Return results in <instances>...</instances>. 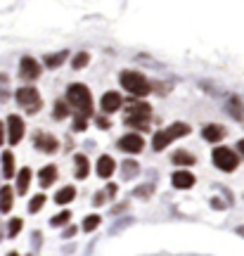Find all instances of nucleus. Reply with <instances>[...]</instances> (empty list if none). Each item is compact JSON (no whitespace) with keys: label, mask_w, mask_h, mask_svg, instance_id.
Segmentation results:
<instances>
[{"label":"nucleus","mask_w":244,"mask_h":256,"mask_svg":"<svg viewBox=\"0 0 244 256\" xmlns=\"http://www.w3.org/2000/svg\"><path fill=\"white\" fill-rule=\"evenodd\" d=\"M88 60H90V55H88V53H78L71 64H74V69H83L85 64H88Z\"/></svg>","instance_id":"nucleus-28"},{"label":"nucleus","mask_w":244,"mask_h":256,"mask_svg":"<svg viewBox=\"0 0 244 256\" xmlns=\"http://www.w3.org/2000/svg\"><path fill=\"white\" fill-rule=\"evenodd\" d=\"M100 221H102V218H100L97 213H93V216H85V218H83V230H85V233H93L97 225H100Z\"/></svg>","instance_id":"nucleus-22"},{"label":"nucleus","mask_w":244,"mask_h":256,"mask_svg":"<svg viewBox=\"0 0 244 256\" xmlns=\"http://www.w3.org/2000/svg\"><path fill=\"white\" fill-rule=\"evenodd\" d=\"M66 100H69V105H74L78 109V114L81 117H90V112H93V95H90V88L83 83H71L69 85V90H66Z\"/></svg>","instance_id":"nucleus-1"},{"label":"nucleus","mask_w":244,"mask_h":256,"mask_svg":"<svg viewBox=\"0 0 244 256\" xmlns=\"http://www.w3.org/2000/svg\"><path fill=\"white\" fill-rule=\"evenodd\" d=\"M204 140H209V142H218V140L225 138V128L218 126V124H209V126L202 130Z\"/></svg>","instance_id":"nucleus-15"},{"label":"nucleus","mask_w":244,"mask_h":256,"mask_svg":"<svg viewBox=\"0 0 244 256\" xmlns=\"http://www.w3.org/2000/svg\"><path fill=\"white\" fill-rule=\"evenodd\" d=\"M43 204H45V194H36L31 202H29V211H31V213H38V211H41Z\"/></svg>","instance_id":"nucleus-25"},{"label":"nucleus","mask_w":244,"mask_h":256,"mask_svg":"<svg viewBox=\"0 0 244 256\" xmlns=\"http://www.w3.org/2000/svg\"><path fill=\"white\" fill-rule=\"evenodd\" d=\"M12 204H14V192H12L10 185H2V188H0V211L10 213Z\"/></svg>","instance_id":"nucleus-14"},{"label":"nucleus","mask_w":244,"mask_h":256,"mask_svg":"<svg viewBox=\"0 0 244 256\" xmlns=\"http://www.w3.org/2000/svg\"><path fill=\"white\" fill-rule=\"evenodd\" d=\"M114 194H117V185L112 183V185H109V197H114Z\"/></svg>","instance_id":"nucleus-32"},{"label":"nucleus","mask_w":244,"mask_h":256,"mask_svg":"<svg viewBox=\"0 0 244 256\" xmlns=\"http://www.w3.org/2000/svg\"><path fill=\"white\" fill-rule=\"evenodd\" d=\"M2 176H5V178H12V176H14V154H12L10 149L2 152Z\"/></svg>","instance_id":"nucleus-19"},{"label":"nucleus","mask_w":244,"mask_h":256,"mask_svg":"<svg viewBox=\"0 0 244 256\" xmlns=\"http://www.w3.org/2000/svg\"><path fill=\"white\" fill-rule=\"evenodd\" d=\"M57 181V166H43L41 169V188H50Z\"/></svg>","instance_id":"nucleus-16"},{"label":"nucleus","mask_w":244,"mask_h":256,"mask_svg":"<svg viewBox=\"0 0 244 256\" xmlns=\"http://www.w3.org/2000/svg\"><path fill=\"white\" fill-rule=\"evenodd\" d=\"M173 164H178V166H192V164H194V157H192L190 152H176V154H173Z\"/></svg>","instance_id":"nucleus-21"},{"label":"nucleus","mask_w":244,"mask_h":256,"mask_svg":"<svg viewBox=\"0 0 244 256\" xmlns=\"http://www.w3.org/2000/svg\"><path fill=\"white\" fill-rule=\"evenodd\" d=\"M2 140H5V124L0 121V145H2Z\"/></svg>","instance_id":"nucleus-31"},{"label":"nucleus","mask_w":244,"mask_h":256,"mask_svg":"<svg viewBox=\"0 0 244 256\" xmlns=\"http://www.w3.org/2000/svg\"><path fill=\"white\" fill-rule=\"evenodd\" d=\"M66 117H69V107H66V102H64V100L55 102V119H66Z\"/></svg>","instance_id":"nucleus-24"},{"label":"nucleus","mask_w":244,"mask_h":256,"mask_svg":"<svg viewBox=\"0 0 244 256\" xmlns=\"http://www.w3.org/2000/svg\"><path fill=\"white\" fill-rule=\"evenodd\" d=\"M29 183H31V169H21L17 176V192L26 194L29 192Z\"/></svg>","instance_id":"nucleus-17"},{"label":"nucleus","mask_w":244,"mask_h":256,"mask_svg":"<svg viewBox=\"0 0 244 256\" xmlns=\"http://www.w3.org/2000/svg\"><path fill=\"white\" fill-rule=\"evenodd\" d=\"M19 76L26 81H36L41 76V64L36 62L33 57H21L19 62Z\"/></svg>","instance_id":"nucleus-9"},{"label":"nucleus","mask_w":244,"mask_h":256,"mask_svg":"<svg viewBox=\"0 0 244 256\" xmlns=\"http://www.w3.org/2000/svg\"><path fill=\"white\" fill-rule=\"evenodd\" d=\"M237 161H240V157H237L235 149H230V147L213 149V164L221 171H225V173H233V171L237 169Z\"/></svg>","instance_id":"nucleus-6"},{"label":"nucleus","mask_w":244,"mask_h":256,"mask_svg":"<svg viewBox=\"0 0 244 256\" xmlns=\"http://www.w3.org/2000/svg\"><path fill=\"white\" fill-rule=\"evenodd\" d=\"M114 166H117L114 159H112L109 154H102V157L97 159V176H100V178H109V176L114 173Z\"/></svg>","instance_id":"nucleus-13"},{"label":"nucleus","mask_w":244,"mask_h":256,"mask_svg":"<svg viewBox=\"0 0 244 256\" xmlns=\"http://www.w3.org/2000/svg\"><path fill=\"white\" fill-rule=\"evenodd\" d=\"M119 149L126 152V154H138L145 149V140L140 133H126L123 138L119 140Z\"/></svg>","instance_id":"nucleus-7"},{"label":"nucleus","mask_w":244,"mask_h":256,"mask_svg":"<svg viewBox=\"0 0 244 256\" xmlns=\"http://www.w3.org/2000/svg\"><path fill=\"white\" fill-rule=\"evenodd\" d=\"M97 126H100V128H109V119L100 117V119H97Z\"/></svg>","instance_id":"nucleus-30"},{"label":"nucleus","mask_w":244,"mask_h":256,"mask_svg":"<svg viewBox=\"0 0 244 256\" xmlns=\"http://www.w3.org/2000/svg\"><path fill=\"white\" fill-rule=\"evenodd\" d=\"M66 55H69V53H57V55H48V57H45V64H48V66H60V64H62L64 60H66Z\"/></svg>","instance_id":"nucleus-23"},{"label":"nucleus","mask_w":244,"mask_h":256,"mask_svg":"<svg viewBox=\"0 0 244 256\" xmlns=\"http://www.w3.org/2000/svg\"><path fill=\"white\" fill-rule=\"evenodd\" d=\"M5 128H7V140H10V145H17L21 138H24V121H21V117H17V114H12L10 119H7V124H5Z\"/></svg>","instance_id":"nucleus-8"},{"label":"nucleus","mask_w":244,"mask_h":256,"mask_svg":"<svg viewBox=\"0 0 244 256\" xmlns=\"http://www.w3.org/2000/svg\"><path fill=\"white\" fill-rule=\"evenodd\" d=\"M14 97H17V102H19L29 114H36V112L41 109V95H38V90H36L33 85H24V88H19V90L14 93Z\"/></svg>","instance_id":"nucleus-5"},{"label":"nucleus","mask_w":244,"mask_h":256,"mask_svg":"<svg viewBox=\"0 0 244 256\" xmlns=\"http://www.w3.org/2000/svg\"><path fill=\"white\" fill-rule=\"evenodd\" d=\"M121 105H123V100H121V95H119L117 90H109V93H105V95H102V100H100V107H102V112H105V114L117 112Z\"/></svg>","instance_id":"nucleus-11"},{"label":"nucleus","mask_w":244,"mask_h":256,"mask_svg":"<svg viewBox=\"0 0 244 256\" xmlns=\"http://www.w3.org/2000/svg\"><path fill=\"white\" fill-rule=\"evenodd\" d=\"M7 256H19V254H17V252H10V254H7Z\"/></svg>","instance_id":"nucleus-34"},{"label":"nucleus","mask_w":244,"mask_h":256,"mask_svg":"<svg viewBox=\"0 0 244 256\" xmlns=\"http://www.w3.org/2000/svg\"><path fill=\"white\" fill-rule=\"evenodd\" d=\"M119 81H121V85L126 88L130 95H135V97H145V95H149V90H152L149 81L142 74H138V71H121Z\"/></svg>","instance_id":"nucleus-3"},{"label":"nucleus","mask_w":244,"mask_h":256,"mask_svg":"<svg viewBox=\"0 0 244 256\" xmlns=\"http://www.w3.org/2000/svg\"><path fill=\"white\" fill-rule=\"evenodd\" d=\"M190 133V126L187 124H171L166 130H157L154 133V138H152V147L157 149V152H161V149H166L173 142L176 138H183V135H187Z\"/></svg>","instance_id":"nucleus-2"},{"label":"nucleus","mask_w":244,"mask_h":256,"mask_svg":"<svg viewBox=\"0 0 244 256\" xmlns=\"http://www.w3.org/2000/svg\"><path fill=\"white\" fill-rule=\"evenodd\" d=\"M171 183H173V188H178V190H190L192 185H194V176H192L190 171H176L173 173V178H171Z\"/></svg>","instance_id":"nucleus-12"},{"label":"nucleus","mask_w":244,"mask_h":256,"mask_svg":"<svg viewBox=\"0 0 244 256\" xmlns=\"http://www.w3.org/2000/svg\"><path fill=\"white\" fill-rule=\"evenodd\" d=\"M138 173V164L135 161H123V178H133Z\"/></svg>","instance_id":"nucleus-26"},{"label":"nucleus","mask_w":244,"mask_h":256,"mask_svg":"<svg viewBox=\"0 0 244 256\" xmlns=\"http://www.w3.org/2000/svg\"><path fill=\"white\" fill-rule=\"evenodd\" d=\"M76 178H88V171H90V161L85 154H76Z\"/></svg>","instance_id":"nucleus-18"},{"label":"nucleus","mask_w":244,"mask_h":256,"mask_svg":"<svg viewBox=\"0 0 244 256\" xmlns=\"http://www.w3.org/2000/svg\"><path fill=\"white\" fill-rule=\"evenodd\" d=\"M149 117H152V107L140 102V105H130V107H128L123 121H126L128 126L138 128V130H145V128L149 126Z\"/></svg>","instance_id":"nucleus-4"},{"label":"nucleus","mask_w":244,"mask_h":256,"mask_svg":"<svg viewBox=\"0 0 244 256\" xmlns=\"http://www.w3.org/2000/svg\"><path fill=\"white\" fill-rule=\"evenodd\" d=\"M76 197V188H62V190L55 194V202L57 204H69Z\"/></svg>","instance_id":"nucleus-20"},{"label":"nucleus","mask_w":244,"mask_h":256,"mask_svg":"<svg viewBox=\"0 0 244 256\" xmlns=\"http://www.w3.org/2000/svg\"><path fill=\"white\" fill-rule=\"evenodd\" d=\"M237 149H240V154L244 157V140H240V142H237Z\"/></svg>","instance_id":"nucleus-33"},{"label":"nucleus","mask_w":244,"mask_h":256,"mask_svg":"<svg viewBox=\"0 0 244 256\" xmlns=\"http://www.w3.org/2000/svg\"><path fill=\"white\" fill-rule=\"evenodd\" d=\"M33 142H36V149H41L45 154H53V152H57V147H60L57 138H55V135H48V133H36Z\"/></svg>","instance_id":"nucleus-10"},{"label":"nucleus","mask_w":244,"mask_h":256,"mask_svg":"<svg viewBox=\"0 0 244 256\" xmlns=\"http://www.w3.org/2000/svg\"><path fill=\"white\" fill-rule=\"evenodd\" d=\"M69 218H71V213H69V211L57 213V216H55V218H53V225H62V223H66Z\"/></svg>","instance_id":"nucleus-29"},{"label":"nucleus","mask_w":244,"mask_h":256,"mask_svg":"<svg viewBox=\"0 0 244 256\" xmlns=\"http://www.w3.org/2000/svg\"><path fill=\"white\" fill-rule=\"evenodd\" d=\"M7 225H10V228H7V235H10V237H17V235H19V230H21V225H24V223H21V218H12V221H10Z\"/></svg>","instance_id":"nucleus-27"}]
</instances>
